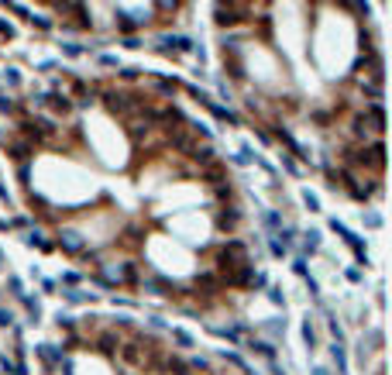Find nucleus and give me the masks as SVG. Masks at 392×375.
<instances>
[{
    "mask_svg": "<svg viewBox=\"0 0 392 375\" xmlns=\"http://www.w3.org/2000/svg\"><path fill=\"white\" fill-rule=\"evenodd\" d=\"M11 320H14L11 310H0V327H11Z\"/></svg>",
    "mask_w": 392,
    "mask_h": 375,
    "instance_id": "obj_26",
    "label": "nucleus"
},
{
    "mask_svg": "<svg viewBox=\"0 0 392 375\" xmlns=\"http://www.w3.org/2000/svg\"><path fill=\"white\" fill-rule=\"evenodd\" d=\"M124 45H127V48H141V41H138L135 35H127V38H124Z\"/></svg>",
    "mask_w": 392,
    "mask_h": 375,
    "instance_id": "obj_28",
    "label": "nucleus"
},
{
    "mask_svg": "<svg viewBox=\"0 0 392 375\" xmlns=\"http://www.w3.org/2000/svg\"><path fill=\"white\" fill-rule=\"evenodd\" d=\"M368 114H372V120H375V131H385V117H382V103H372V107H368Z\"/></svg>",
    "mask_w": 392,
    "mask_h": 375,
    "instance_id": "obj_12",
    "label": "nucleus"
},
{
    "mask_svg": "<svg viewBox=\"0 0 392 375\" xmlns=\"http://www.w3.org/2000/svg\"><path fill=\"white\" fill-rule=\"evenodd\" d=\"M169 372H176V375H193V368H189L182 358H169Z\"/></svg>",
    "mask_w": 392,
    "mask_h": 375,
    "instance_id": "obj_13",
    "label": "nucleus"
},
{
    "mask_svg": "<svg viewBox=\"0 0 392 375\" xmlns=\"http://www.w3.org/2000/svg\"><path fill=\"white\" fill-rule=\"evenodd\" d=\"M48 100H52V107H55L59 114H69V110H73V103H69L66 97H48Z\"/></svg>",
    "mask_w": 392,
    "mask_h": 375,
    "instance_id": "obj_14",
    "label": "nucleus"
},
{
    "mask_svg": "<svg viewBox=\"0 0 392 375\" xmlns=\"http://www.w3.org/2000/svg\"><path fill=\"white\" fill-rule=\"evenodd\" d=\"M11 152H14V158H21V162H24V158H31V145H14Z\"/></svg>",
    "mask_w": 392,
    "mask_h": 375,
    "instance_id": "obj_15",
    "label": "nucleus"
},
{
    "mask_svg": "<svg viewBox=\"0 0 392 375\" xmlns=\"http://www.w3.org/2000/svg\"><path fill=\"white\" fill-rule=\"evenodd\" d=\"M200 176L207 179V182H214V186H220V182H227V176H224V169H220V165H207V169H203Z\"/></svg>",
    "mask_w": 392,
    "mask_h": 375,
    "instance_id": "obj_7",
    "label": "nucleus"
},
{
    "mask_svg": "<svg viewBox=\"0 0 392 375\" xmlns=\"http://www.w3.org/2000/svg\"><path fill=\"white\" fill-rule=\"evenodd\" d=\"M24 244H31V248H35V244H38V248H48V244L41 241V234H38V231H35V234H28V237H24Z\"/></svg>",
    "mask_w": 392,
    "mask_h": 375,
    "instance_id": "obj_19",
    "label": "nucleus"
},
{
    "mask_svg": "<svg viewBox=\"0 0 392 375\" xmlns=\"http://www.w3.org/2000/svg\"><path fill=\"white\" fill-rule=\"evenodd\" d=\"M313 375H327V372H323V368H316V372H313Z\"/></svg>",
    "mask_w": 392,
    "mask_h": 375,
    "instance_id": "obj_30",
    "label": "nucleus"
},
{
    "mask_svg": "<svg viewBox=\"0 0 392 375\" xmlns=\"http://www.w3.org/2000/svg\"><path fill=\"white\" fill-rule=\"evenodd\" d=\"M4 76H7V83H11V86H18V83H21V76H18V69H7V73H4Z\"/></svg>",
    "mask_w": 392,
    "mask_h": 375,
    "instance_id": "obj_25",
    "label": "nucleus"
},
{
    "mask_svg": "<svg viewBox=\"0 0 392 375\" xmlns=\"http://www.w3.org/2000/svg\"><path fill=\"white\" fill-rule=\"evenodd\" d=\"M265 224H269V227H279V214H272V210H269V214H265Z\"/></svg>",
    "mask_w": 392,
    "mask_h": 375,
    "instance_id": "obj_27",
    "label": "nucleus"
},
{
    "mask_svg": "<svg viewBox=\"0 0 392 375\" xmlns=\"http://www.w3.org/2000/svg\"><path fill=\"white\" fill-rule=\"evenodd\" d=\"M237 265H248V252L241 241H227L220 252H217V269L220 272H234Z\"/></svg>",
    "mask_w": 392,
    "mask_h": 375,
    "instance_id": "obj_1",
    "label": "nucleus"
},
{
    "mask_svg": "<svg viewBox=\"0 0 392 375\" xmlns=\"http://www.w3.org/2000/svg\"><path fill=\"white\" fill-rule=\"evenodd\" d=\"M172 337H176V341L182 344V348H189V344H193V337L186 334V331H172Z\"/></svg>",
    "mask_w": 392,
    "mask_h": 375,
    "instance_id": "obj_20",
    "label": "nucleus"
},
{
    "mask_svg": "<svg viewBox=\"0 0 392 375\" xmlns=\"http://www.w3.org/2000/svg\"><path fill=\"white\" fill-rule=\"evenodd\" d=\"M303 337H306V344H310V351L316 348V337H313V327H310V320L303 324Z\"/></svg>",
    "mask_w": 392,
    "mask_h": 375,
    "instance_id": "obj_17",
    "label": "nucleus"
},
{
    "mask_svg": "<svg viewBox=\"0 0 392 375\" xmlns=\"http://www.w3.org/2000/svg\"><path fill=\"white\" fill-rule=\"evenodd\" d=\"M97 344H100V351H103V355H114V351L120 348V341H117L114 334H100V341H97Z\"/></svg>",
    "mask_w": 392,
    "mask_h": 375,
    "instance_id": "obj_8",
    "label": "nucleus"
},
{
    "mask_svg": "<svg viewBox=\"0 0 392 375\" xmlns=\"http://www.w3.org/2000/svg\"><path fill=\"white\" fill-rule=\"evenodd\" d=\"M189 158H193L196 165H203V169H207V165H214V148H210V145H193V148H189Z\"/></svg>",
    "mask_w": 392,
    "mask_h": 375,
    "instance_id": "obj_4",
    "label": "nucleus"
},
{
    "mask_svg": "<svg viewBox=\"0 0 392 375\" xmlns=\"http://www.w3.org/2000/svg\"><path fill=\"white\" fill-rule=\"evenodd\" d=\"M66 299H69V303H83V299H93V293L86 296V293H79V289H69V293H66Z\"/></svg>",
    "mask_w": 392,
    "mask_h": 375,
    "instance_id": "obj_16",
    "label": "nucleus"
},
{
    "mask_svg": "<svg viewBox=\"0 0 392 375\" xmlns=\"http://www.w3.org/2000/svg\"><path fill=\"white\" fill-rule=\"evenodd\" d=\"M248 351H258L262 358H275V348L265 344V341H248Z\"/></svg>",
    "mask_w": 392,
    "mask_h": 375,
    "instance_id": "obj_11",
    "label": "nucleus"
},
{
    "mask_svg": "<svg viewBox=\"0 0 392 375\" xmlns=\"http://www.w3.org/2000/svg\"><path fill=\"white\" fill-rule=\"evenodd\" d=\"M117 28H120V31H135V21H131V18H127V14H117Z\"/></svg>",
    "mask_w": 392,
    "mask_h": 375,
    "instance_id": "obj_18",
    "label": "nucleus"
},
{
    "mask_svg": "<svg viewBox=\"0 0 392 375\" xmlns=\"http://www.w3.org/2000/svg\"><path fill=\"white\" fill-rule=\"evenodd\" d=\"M237 224H241V210L237 207H224V214L217 217V227L220 231H234Z\"/></svg>",
    "mask_w": 392,
    "mask_h": 375,
    "instance_id": "obj_3",
    "label": "nucleus"
},
{
    "mask_svg": "<svg viewBox=\"0 0 392 375\" xmlns=\"http://www.w3.org/2000/svg\"><path fill=\"white\" fill-rule=\"evenodd\" d=\"M331 355L337 361V375H348V358H344V348L341 344H331Z\"/></svg>",
    "mask_w": 392,
    "mask_h": 375,
    "instance_id": "obj_9",
    "label": "nucleus"
},
{
    "mask_svg": "<svg viewBox=\"0 0 392 375\" xmlns=\"http://www.w3.org/2000/svg\"><path fill=\"white\" fill-rule=\"evenodd\" d=\"M214 14H217V24H224V28H227V24H237V21H244V14H248V11H241V7H224V4H220Z\"/></svg>",
    "mask_w": 392,
    "mask_h": 375,
    "instance_id": "obj_2",
    "label": "nucleus"
},
{
    "mask_svg": "<svg viewBox=\"0 0 392 375\" xmlns=\"http://www.w3.org/2000/svg\"><path fill=\"white\" fill-rule=\"evenodd\" d=\"M0 110H7V114H14V100H11V97H0Z\"/></svg>",
    "mask_w": 392,
    "mask_h": 375,
    "instance_id": "obj_24",
    "label": "nucleus"
},
{
    "mask_svg": "<svg viewBox=\"0 0 392 375\" xmlns=\"http://www.w3.org/2000/svg\"><path fill=\"white\" fill-rule=\"evenodd\" d=\"M196 282H200V286H207V289H217V279L214 276H196Z\"/></svg>",
    "mask_w": 392,
    "mask_h": 375,
    "instance_id": "obj_23",
    "label": "nucleus"
},
{
    "mask_svg": "<svg viewBox=\"0 0 392 375\" xmlns=\"http://www.w3.org/2000/svg\"><path fill=\"white\" fill-rule=\"evenodd\" d=\"M120 358H124L127 365H145V358H141V348H138V344H120Z\"/></svg>",
    "mask_w": 392,
    "mask_h": 375,
    "instance_id": "obj_6",
    "label": "nucleus"
},
{
    "mask_svg": "<svg viewBox=\"0 0 392 375\" xmlns=\"http://www.w3.org/2000/svg\"><path fill=\"white\" fill-rule=\"evenodd\" d=\"M62 248H66V252H79V248H83V237L73 234V231H66V234H62Z\"/></svg>",
    "mask_w": 392,
    "mask_h": 375,
    "instance_id": "obj_10",
    "label": "nucleus"
},
{
    "mask_svg": "<svg viewBox=\"0 0 392 375\" xmlns=\"http://www.w3.org/2000/svg\"><path fill=\"white\" fill-rule=\"evenodd\" d=\"M303 200H306V207H310V210H313V214H316V210H320V200H316L313 193H310V190H306V193H303Z\"/></svg>",
    "mask_w": 392,
    "mask_h": 375,
    "instance_id": "obj_21",
    "label": "nucleus"
},
{
    "mask_svg": "<svg viewBox=\"0 0 392 375\" xmlns=\"http://www.w3.org/2000/svg\"><path fill=\"white\" fill-rule=\"evenodd\" d=\"M169 141H172V148H179V152H189V148H193L189 131H182V128H179V131H172V135H169Z\"/></svg>",
    "mask_w": 392,
    "mask_h": 375,
    "instance_id": "obj_5",
    "label": "nucleus"
},
{
    "mask_svg": "<svg viewBox=\"0 0 392 375\" xmlns=\"http://www.w3.org/2000/svg\"><path fill=\"white\" fill-rule=\"evenodd\" d=\"M138 73H141V69H120V76L124 79H138Z\"/></svg>",
    "mask_w": 392,
    "mask_h": 375,
    "instance_id": "obj_29",
    "label": "nucleus"
},
{
    "mask_svg": "<svg viewBox=\"0 0 392 375\" xmlns=\"http://www.w3.org/2000/svg\"><path fill=\"white\" fill-rule=\"evenodd\" d=\"M62 52H66V55H83V45H73V41H66V45H62Z\"/></svg>",
    "mask_w": 392,
    "mask_h": 375,
    "instance_id": "obj_22",
    "label": "nucleus"
}]
</instances>
